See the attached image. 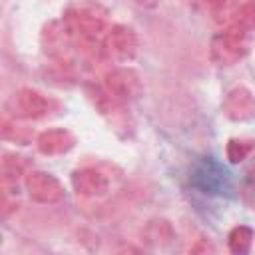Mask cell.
Masks as SVG:
<instances>
[{
	"label": "cell",
	"instance_id": "8fae6325",
	"mask_svg": "<svg viewBox=\"0 0 255 255\" xmlns=\"http://www.w3.org/2000/svg\"><path fill=\"white\" fill-rule=\"evenodd\" d=\"M141 239L149 247H165L175 239V231L167 219H151L143 225Z\"/></svg>",
	"mask_w": 255,
	"mask_h": 255
},
{
	"label": "cell",
	"instance_id": "5bb4252c",
	"mask_svg": "<svg viewBox=\"0 0 255 255\" xmlns=\"http://www.w3.org/2000/svg\"><path fill=\"white\" fill-rule=\"evenodd\" d=\"M227 26H237V28L247 30V32L255 30V0L241 2Z\"/></svg>",
	"mask_w": 255,
	"mask_h": 255
},
{
	"label": "cell",
	"instance_id": "4fadbf2b",
	"mask_svg": "<svg viewBox=\"0 0 255 255\" xmlns=\"http://www.w3.org/2000/svg\"><path fill=\"white\" fill-rule=\"evenodd\" d=\"M28 171V159L16 153H6L2 159V179L8 181H18Z\"/></svg>",
	"mask_w": 255,
	"mask_h": 255
},
{
	"label": "cell",
	"instance_id": "9a60e30c",
	"mask_svg": "<svg viewBox=\"0 0 255 255\" xmlns=\"http://www.w3.org/2000/svg\"><path fill=\"white\" fill-rule=\"evenodd\" d=\"M255 149V141L253 139H245V137H233L227 143V159L231 163H237L241 159H245L251 151Z\"/></svg>",
	"mask_w": 255,
	"mask_h": 255
},
{
	"label": "cell",
	"instance_id": "2e32d148",
	"mask_svg": "<svg viewBox=\"0 0 255 255\" xmlns=\"http://www.w3.org/2000/svg\"><path fill=\"white\" fill-rule=\"evenodd\" d=\"M251 239H253L251 229L245 225H239L229 233V249L233 253H247L251 247Z\"/></svg>",
	"mask_w": 255,
	"mask_h": 255
},
{
	"label": "cell",
	"instance_id": "5b68a950",
	"mask_svg": "<svg viewBox=\"0 0 255 255\" xmlns=\"http://www.w3.org/2000/svg\"><path fill=\"white\" fill-rule=\"evenodd\" d=\"M26 189L28 195L38 203H58L64 199V185L46 171H28Z\"/></svg>",
	"mask_w": 255,
	"mask_h": 255
},
{
	"label": "cell",
	"instance_id": "6da1fadb",
	"mask_svg": "<svg viewBox=\"0 0 255 255\" xmlns=\"http://www.w3.org/2000/svg\"><path fill=\"white\" fill-rule=\"evenodd\" d=\"M62 22L66 24L68 32L72 34L76 46L92 48L98 44L108 28V10L96 0H80L66 8Z\"/></svg>",
	"mask_w": 255,
	"mask_h": 255
},
{
	"label": "cell",
	"instance_id": "52a82bcc",
	"mask_svg": "<svg viewBox=\"0 0 255 255\" xmlns=\"http://www.w3.org/2000/svg\"><path fill=\"white\" fill-rule=\"evenodd\" d=\"M72 185H74L78 195L100 197V195L108 193L110 181H108L106 173H102L100 169H96V167H82V169H76L72 173Z\"/></svg>",
	"mask_w": 255,
	"mask_h": 255
},
{
	"label": "cell",
	"instance_id": "277c9868",
	"mask_svg": "<svg viewBox=\"0 0 255 255\" xmlns=\"http://www.w3.org/2000/svg\"><path fill=\"white\" fill-rule=\"evenodd\" d=\"M104 88L108 90V94L120 102V104H128L139 98L141 94V80L137 76L135 70L131 68H116L110 70L104 78Z\"/></svg>",
	"mask_w": 255,
	"mask_h": 255
},
{
	"label": "cell",
	"instance_id": "30bf717a",
	"mask_svg": "<svg viewBox=\"0 0 255 255\" xmlns=\"http://www.w3.org/2000/svg\"><path fill=\"white\" fill-rule=\"evenodd\" d=\"M76 139L74 135L64 129V128H54V129H46L38 135L36 139V145L42 153L46 155H60V153H66L74 147Z\"/></svg>",
	"mask_w": 255,
	"mask_h": 255
},
{
	"label": "cell",
	"instance_id": "7a4b0ae2",
	"mask_svg": "<svg viewBox=\"0 0 255 255\" xmlns=\"http://www.w3.org/2000/svg\"><path fill=\"white\" fill-rule=\"evenodd\" d=\"M249 52V32L237 26H227L223 32L215 34L209 44V58L217 66H231L245 58Z\"/></svg>",
	"mask_w": 255,
	"mask_h": 255
},
{
	"label": "cell",
	"instance_id": "ac0fdd59",
	"mask_svg": "<svg viewBox=\"0 0 255 255\" xmlns=\"http://www.w3.org/2000/svg\"><path fill=\"white\" fill-rule=\"evenodd\" d=\"M191 251H193V253H199V251H213V245L207 243V239H199V243L193 245Z\"/></svg>",
	"mask_w": 255,
	"mask_h": 255
},
{
	"label": "cell",
	"instance_id": "3957f363",
	"mask_svg": "<svg viewBox=\"0 0 255 255\" xmlns=\"http://www.w3.org/2000/svg\"><path fill=\"white\" fill-rule=\"evenodd\" d=\"M137 34L131 26L116 24L102 38V52L108 60L114 62H129L137 54Z\"/></svg>",
	"mask_w": 255,
	"mask_h": 255
},
{
	"label": "cell",
	"instance_id": "ba28073f",
	"mask_svg": "<svg viewBox=\"0 0 255 255\" xmlns=\"http://www.w3.org/2000/svg\"><path fill=\"white\" fill-rule=\"evenodd\" d=\"M42 42H44L46 54H50L52 58H58V60H64V56L68 54V50L72 46H76L72 34L68 32V28H66V24L62 20L60 22H50L44 28Z\"/></svg>",
	"mask_w": 255,
	"mask_h": 255
},
{
	"label": "cell",
	"instance_id": "ffe728a7",
	"mask_svg": "<svg viewBox=\"0 0 255 255\" xmlns=\"http://www.w3.org/2000/svg\"><path fill=\"white\" fill-rule=\"evenodd\" d=\"M247 179H249L251 185H255V159L251 161V165H249V169H247Z\"/></svg>",
	"mask_w": 255,
	"mask_h": 255
},
{
	"label": "cell",
	"instance_id": "7c38bea8",
	"mask_svg": "<svg viewBox=\"0 0 255 255\" xmlns=\"http://www.w3.org/2000/svg\"><path fill=\"white\" fill-rule=\"evenodd\" d=\"M199 2L213 14L217 22H225V24L231 22L235 10L241 4V0H199Z\"/></svg>",
	"mask_w": 255,
	"mask_h": 255
},
{
	"label": "cell",
	"instance_id": "8992f818",
	"mask_svg": "<svg viewBox=\"0 0 255 255\" xmlns=\"http://www.w3.org/2000/svg\"><path fill=\"white\" fill-rule=\"evenodd\" d=\"M221 110L233 122H249L255 118V98L247 88H233L227 92Z\"/></svg>",
	"mask_w": 255,
	"mask_h": 255
},
{
	"label": "cell",
	"instance_id": "d6986e66",
	"mask_svg": "<svg viewBox=\"0 0 255 255\" xmlns=\"http://www.w3.org/2000/svg\"><path fill=\"white\" fill-rule=\"evenodd\" d=\"M137 6H141V8H155L157 4H159V0H133Z\"/></svg>",
	"mask_w": 255,
	"mask_h": 255
},
{
	"label": "cell",
	"instance_id": "9c48e42d",
	"mask_svg": "<svg viewBox=\"0 0 255 255\" xmlns=\"http://www.w3.org/2000/svg\"><path fill=\"white\" fill-rule=\"evenodd\" d=\"M18 102V110L22 112V116L26 118H44L46 114L52 112V108H56V102L46 98L44 94L32 90V88H22L16 96Z\"/></svg>",
	"mask_w": 255,
	"mask_h": 255
},
{
	"label": "cell",
	"instance_id": "e0dca14e",
	"mask_svg": "<svg viewBox=\"0 0 255 255\" xmlns=\"http://www.w3.org/2000/svg\"><path fill=\"white\" fill-rule=\"evenodd\" d=\"M2 137L4 139H12V141H18V143H26L32 139L30 131L26 128H20V126H12L8 122H4L2 126Z\"/></svg>",
	"mask_w": 255,
	"mask_h": 255
}]
</instances>
